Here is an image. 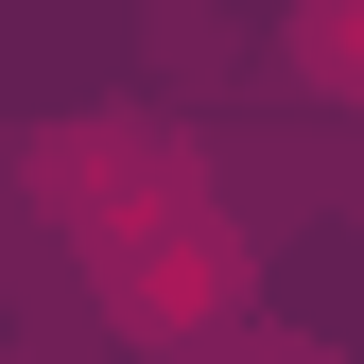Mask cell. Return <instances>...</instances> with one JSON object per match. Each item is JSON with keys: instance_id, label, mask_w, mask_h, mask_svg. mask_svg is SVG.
I'll list each match as a JSON object with an SVG mask.
<instances>
[{"instance_id": "obj_2", "label": "cell", "mask_w": 364, "mask_h": 364, "mask_svg": "<svg viewBox=\"0 0 364 364\" xmlns=\"http://www.w3.org/2000/svg\"><path fill=\"white\" fill-rule=\"evenodd\" d=\"M295 70H312V87H364V18H312V35H295Z\"/></svg>"}, {"instance_id": "obj_1", "label": "cell", "mask_w": 364, "mask_h": 364, "mask_svg": "<svg viewBox=\"0 0 364 364\" xmlns=\"http://www.w3.org/2000/svg\"><path fill=\"white\" fill-rule=\"evenodd\" d=\"M105 312H122L139 347L208 364L225 330H243V225H225V208H191V225H156V243H122V260H105Z\"/></svg>"}, {"instance_id": "obj_3", "label": "cell", "mask_w": 364, "mask_h": 364, "mask_svg": "<svg viewBox=\"0 0 364 364\" xmlns=\"http://www.w3.org/2000/svg\"><path fill=\"white\" fill-rule=\"evenodd\" d=\"M208 364H347V347H312V330H225Z\"/></svg>"}]
</instances>
